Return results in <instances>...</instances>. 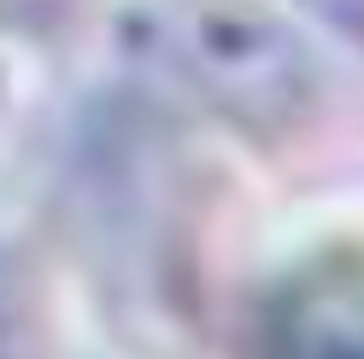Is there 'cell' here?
<instances>
[{
	"instance_id": "obj_1",
	"label": "cell",
	"mask_w": 364,
	"mask_h": 359,
	"mask_svg": "<svg viewBox=\"0 0 364 359\" xmlns=\"http://www.w3.org/2000/svg\"><path fill=\"white\" fill-rule=\"evenodd\" d=\"M88 30L141 100L241 136H288L329 95L317 41L270 0H95Z\"/></svg>"
},
{
	"instance_id": "obj_2",
	"label": "cell",
	"mask_w": 364,
	"mask_h": 359,
	"mask_svg": "<svg viewBox=\"0 0 364 359\" xmlns=\"http://www.w3.org/2000/svg\"><path fill=\"white\" fill-rule=\"evenodd\" d=\"M253 359H364V236L294 254L253 306Z\"/></svg>"
}]
</instances>
